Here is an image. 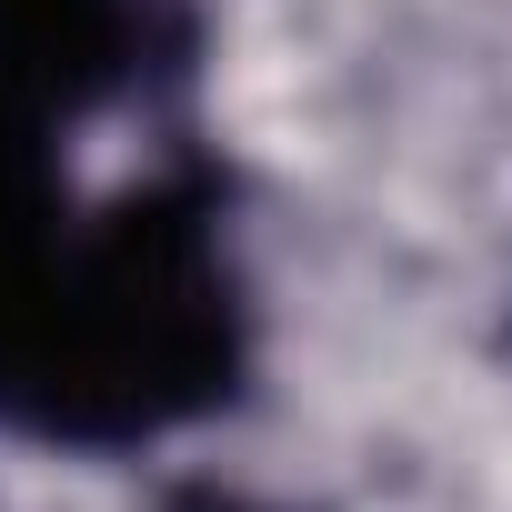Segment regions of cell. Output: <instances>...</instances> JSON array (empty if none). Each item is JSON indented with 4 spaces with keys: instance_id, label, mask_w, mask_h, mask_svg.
Wrapping results in <instances>:
<instances>
[{
    "instance_id": "cell-2",
    "label": "cell",
    "mask_w": 512,
    "mask_h": 512,
    "mask_svg": "<svg viewBox=\"0 0 512 512\" xmlns=\"http://www.w3.org/2000/svg\"><path fill=\"white\" fill-rule=\"evenodd\" d=\"M141 512H302V502L251 492V482H231V472H161Z\"/></svg>"
},
{
    "instance_id": "cell-1",
    "label": "cell",
    "mask_w": 512,
    "mask_h": 512,
    "mask_svg": "<svg viewBox=\"0 0 512 512\" xmlns=\"http://www.w3.org/2000/svg\"><path fill=\"white\" fill-rule=\"evenodd\" d=\"M81 131L101 121L0 81V432L141 462L262 392L241 161L191 111L141 171L81 181Z\"/></svg>"
}]
</instances>
